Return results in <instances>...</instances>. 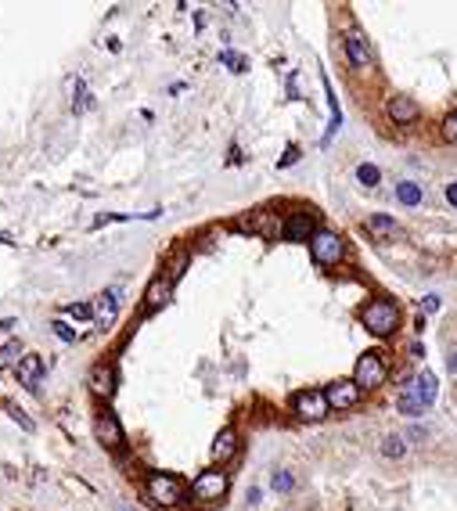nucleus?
Instances as JSON below:
<instances>
[{
    "label": "nucleus",
    "instance_id": "nucleus-7",
    "mask_svg": "<svg viewBox=\"0 0 457 511\" xmlns=\"http://www.w3.org/2000/svg\"><path fill=\"white\" fill-rule=\"evenodd\" d=\"M346 58H349V65H357V69H371L375 65V51H371V44L360 36V33H346Z\"/></svg>",
    "mask_w": 457,
    "mask_h": 511
},
{
    "label": "nucleus",
    "instance_id": "nucleus-30",
    "mask_svg": "<svg viewBox=\"0 0 457 511\" xmlns=\"http://www.w3.org/2000/svg\"><path fill=\"white\" fill-rule=\"evenodd\" d=\"M292 162H299V148H296V144H292V148H288V152H284V159H281L278 166L284 169V166H292Z\"/></svg>",
    "mask_w": 457,
    "mask_h": 511
},
{
    "label": "nucleus",
    "instance_id": "nucleus-3",
    "mask_svg": "<svg viewBox=\"0 0 457 511\" xmlns=\"http://www.w3.org/2000/svg\"><path fill=\"white\" fill-rule=\"evenodd\" d=\"M144 494H148V501L162 504V508H173L184 501V482L170 472H152L148 482H144Z\"/></svg>",
    "mask_w": 457,
    "mask_h": 511
},
{
    "label": "nucleus",
    "instance_id": "nucleus-28",
    "mask_svg": "<svg viewBox=\"0 0 457 511\" xmlns=\"http://www.w3.org/2000/svg\"><path fill=\"white\" fill-rule=\"evenodd\" d=\"M11 418H15L18 425H22V429H26V432H33V429H36V425H33V421L26 418V411H18V407H11Z\"/></svg>",
    "mask_w": 457,
    "mask_h": 511
},
{
    "label": "nucleus",
    "instance_id": "nucleus-17",
    "mask_svg": "<svg viewBox=\"0 0 457 511\" xmlns=\"http://www.w3.org/2000/svg\"><path fill=\"white\" fill-rule=\"evenodd\" d=\"M90 386L101 396H112V389H115V368L112 364H97L94 375H90Z\"/></svg>",
    "mask_w": 457,
    "mask_h": 511
},
{
    "label": "nucleus",
    "instance_id": "nucleus-16",
    "mask_svg": "<svg viewBox=\"0 0 457 511\" xmlns=\"http://www.w3.org/2000/svg\"><path fill=\"white\" fill-rule=\"evenodd\" d=\"M170 292H173V281L170 278H155L152 285H148V292H144V306H148V310H159L166 299H170Z\"/></svg>",
    "mask_w": 457,
    "mask_h": 511
},
{
    "label": "nucleus",
    "instance_id": "nucleus-5",
    "mask_svg": "<svg viewBox=\"0 0 457 511\" xmlns=\"http://www.w3.org/2000/svg\"><path fill=\"white\" fill-rule=\"evenodd\" d=\"M227 494V472L220 468H209V472H202L195 482H191V497L202 501V504H213Z\"/></svg>",
    "mask_w": 457,
    "mask_h": 511
},
{
    "label": "nucleus",
    "instance_id": "nucleus-21",
    "mask_svg": "<svg viewBox=\"0 0 457 511\" xmlns=\"http://www.w3.org/2000/svg\"><path fill=\"white\" fill-rule=\"evenodd\" d=\"M396 198L403 205H422V187L414 180H403V184H396Z\"/></svg>",
    "mask_w": 457,
    "mask_h": 511
},
{
    "label": "nucleus",
    "instance_id": "nucleus-2",
    "mask_svg": "<svg viewBox=\"0 0 457 511\" xmlns=\"http://www.w3.org/2000/svg\"><path fill=\"white\" fill-rule=\"evenodd\" d=\"M385 378H389L385 353H378V349H367V353L357 360V371H353V382H357L360 389H378V386H385Z\"/></svg>",
    "mask_w": 457,
    "mask_h": 511
},
{
    "label": "nucleus",
    "instance_id": "nucleus-8",
    "mask_svg": "<svg viewBox=\"0 0 457 511\" xmlns=\"http://www.w3.org/2000/svg\"><path fill=\"white\" fill-rule=\"evenodd\" d=\"M317 234V227H314V217L310 212H292V217L284 220V230H281V238L284 242H310Z\"/></svg>",
    "mask_w": 457,
    "mask_h": 511
},
{
    "label": "nucleus",
    "instance_id": "nucleus-15",
    "mask_svg": "<svg viewBox=\"0 0 457 511\" xmlns=\"http://www.w3.org/2000/svg\"><path fill=\"white\" fill-rule=\"evenodd\" d=\"M407 389H414V396H418V400L425 403V411H428L432 403H435V375H432V371H422Z\"/></svg>",
    "mask_w": 457,
    "mask_h": 511
},
{
    "label": "nucleus",
    "instance_id": "nucleus-9",
    "mask_svg": "<svg viewBox=\"0 0 457 511\" xmlns=\"http://www.w3.org/2000/svg\"><path fill=\"white\" fill-rule=\"evenodd\" d=\"M324 396H328V403H331V407L346 411V407H353V403L360 400V386H357V382H331Z\"/></svg>",
    "mask_w": 457,
    "mask_h": 511
},
{
    "label": "nucleus",
    "instance_id": "nucleus-23",
    "mask_svg": "<svg viewBox=\"0 0 457 511\" xmlns=\"http://www.w3.org/2000/svg\"><path fill=\"white\" fill-rule=\"evenodd\" d=\"M65 317H76V321H90V317H94V306H90V303H69V306H65Z\"/></svg>",
    "mask_w": 457,
    "mask_h": 511
},
{
    "label": "nucleus",
    "instance_id": "nucleus-27",
    "mask_svg": "<svg viewBox=\"0 0 457 511\" xmlns=\"http://www.w3.org/2000/svg\"><path fill=\"white\" fill-rule=\"evenodd\" d=\"M220 58H223V61H227V65H231L234 72H245V69H248V61H245V58H238V54H231V51H223Z\"/></svg>",
    "mask_w": 457,
    "mask_h": 511
},
{
    "label": "nucleus",
    "instance_id": "nucleus-22",
    "mask_svg": "<svg viewBox=\"0 0 457 511\" xmlns=\"http://www.w3.org/2000/svg\"><path fill=\"white\" fill-rule=\"evenodd\" d=\"M357 180H360L364 187H378V180H382L378 166H375V162H360V166H357Z\"/></svg>",
    "mask_w": 457,
    "mask_h": 511
},
{
    "label": "nucleus",
    "instance_id": "nucleus-25",
    "mask_svg": "<svg viewBox=\"0 0 457 511\" xmlns=\"http://www.w3.org/2000/svg\"><path fill=\"white\" fill-rule=\"evenodd\" d=\"M51 331H54V335L61 338V343H69V346L76 343V328H69L65 321H54V324H51Z\"/></svg>",
    "mask_w": 457,
    "mask_h": 511
},
{
    "label": "nucleus",
    "instance_id": "nucleus-24",
    "mask_svg": "<svg viewBox=\"0 0 457 511\" xmlns=\"http://www.w3.org/2000/svg\"><path fill=\"white\" fill-rule=\"evenodd\" d=\"M440 134H443V141H447V144H457V112H450V116L443 119Z\"/></svg>",
    "mask_w": 457,
    "mask_h": 511
},
{
    "label": "nucleus",
    "instance_id": "nucleus-31",
    "mask_svg": "<svg viewBox=\"0 0 457 511\" xmlns=\"http://www.w3.org/2000/svg\"><path fill=\"white\" fill-rule=\"evenodd\" d=\"M15 353H18V343H8L4 349H0V364H8V360H15Z\"/></svg>",
    "mask_w": 457,
    "mask_h": 511
},
{
    "label": "nucleus",
    "instance_id": "nucleus-33",
    "mask_svg": "<svg viewBox=\"0 0 457 511\" xmlns=\"http://www.w3.org/2000/svg\"><path fill=\"white\" fill-rule=\"evenodd\" d=\"M447 364H450V371L457 375V353H450V356H447Z\"/></svg>",
    "mask_w": 457,
    "mask_h": 511
},
{
    "label": "nucleus",
    "instance_id": "nucleus-10",
    "mask_svg": "<svg viewBox=\"0 0 457 511\" xmlns=\"http://www.w3.org/2000/svg\"><path fill=\"white\" fill-rule=\"evenodd\" d=\"M94 313H97V328H109L119 317V288H105V292H101Z\"/></svg>",
    "mask_w": 457,
    "mask_h": 511
},
{
    "label": "nucleus",
    "instance_id": "nucleus-6",
    "mask_svg": "<svg viewBox=\"0 0 457 511\" xmlns=\"http://www.w3.org/2000/svg\"><path fill=\"white\" fill-rule=\"evenodd\" d=\"M328 396L321 393V389H303V393H296L292 396V411L303 418V421H321L324 414H328Z\"/></svg>",
    "mask_w": 457,
    "mask_h": 511
},
{
    "label": "nucleus",
    "instance_id": "nucleus-12",
    "mask_svg": "<svg viewBox=\"0 0 457 511\" xmlns=\"http://www.w3.org/2000/svg\"><path fill=\"white\" fill-rule=\"evenodd\" d=\"M389 119H392V123H400V126L414 123V119H418V101L407 97V94L389 97Z\"/></svg>",
    "mask_w": 457,
    "mask_h": 511
},
{
    "label": "nucleus",
    "instance_id": "nucleus-18",
    "mask_svg": "<svg viewBox=\"0 0 457 511\" xmlns=\"http://www.w3.org/2000/svg\"><path fill=\"white\" fill-rule=\"evenodd\" d=\"M367 230H375V234H392V238H400L403 227L392 220V217H371L367 220Z\"/></svg>",
    "mask_w": 457,
    "mask_h": 511
},
{
    "label": "nucleus",
    "instance_id": "nucleus-1",
    "mask_svg": "<svg viewBox=\"0 0 457 511\" xmlns=\"http://www.w3.org/2000/svg\"><path fill=\"white\" fill-rule=\"evenodd\" d=\"M360 324L371 331V335H392L400 328V310L392 306L389 299H371L364 310H360Z\"/></svg>",
    "mask_w": 457,
    "mask_h": 511
},
{
    "label": "nucleus",
    "instance_id": "nucleus-13",
    "mask_svg": "<svg viewBox=\"0 0 457 511\" xmlns=\"http://www.w3.org/2000/svg\"><path fill=\"white\" fill-rule=\"evenodd\" d=\"M40 375H44V356L26 353L22 360H18V382H22L26 389H36V378Z\"/></svg>",
    "mask_w": 457,
    "mask_h": 511
},
{
    "label": "nucleus",
    "instance_id": "nucleus-19",
    "mask_svg": "<svg viewBox=\"0 0 457 511\" xmlns=\"http://www.w3.org/2000/svg\"><path fill=\"white\" fill-rule=\"evenodd\" d=\"M396 407H400V414H407V418H418V414L425 411V403L414 396V389H407V393L396 400Z\"/></svg>",
    "mask_w": 457,
    "mask_h": 511
},
{
    "label": "nucleus",
    "instance_id": "nucleus-4",
    "mask_svg": "<svg viewBox=\"0 0 457 511\" xmlns=\"http://www.w3.org/2000/svg\"><path fill=\"white\" fill-rule=\"evenodd\" d=\"M310 252H314V260H317V263L335 267L342 256H346V242L339 238L335 230H317L314 238H310Z\"/></svg>",
    "mask_w": 457,
    "mask_h": 511
},
{
    "label": "nucleus",
    "instance_id": "nucleus-14",
    "mask_svg": "<svg viewBox=\"0 0 457 511\" xmlns=\"http://www.w3.org/2000/svg\"><path fill=\"white\" fill-rule=\"evenodd\" d=\"M238 454V432L234 429H220L213 439V461H231Z\"/></svg>",
    "mask_w": 457,
    "mask_h": 511
},
{
    "label": "nucleus",
    "instance_id": "nucleus-26",
    "mask_svg": "<svg viewBox=\"0 0 457 511\" xmlns=\"http://www.w3.org/2000/svg\"><path fill=\"white\" fill-rule=\"evenodd\" d=\"M292 486H296V479L288 475V472H274V489H278V494H288Z\"/></svg>",
    "mask_w": 457,
    "mask_h": 511
},
{
    "label": "nucleus",
    "instance_id": "nucleus-20",
    "mask_svg": "<svg viewBox=\"0 0 457 511\" xmlns=\"http://www.w3.org/2000/svg\"><path fill=\"white\" fill-rule=\"evenodd\" d=\"M382 454H385L389 461H400V457L407 454V439H403V436H385V439H382Z\"/></svg>",
    "mask_w": 457,
    "mask_h": 511
},
{
    "label": "nucleus",
    "instance_id": "nucleus-32",
    "mask_svg": "<svg viewBox=\"0 0 457 511\" xmlns=\"http://www.w3.org/2000/svg\"><path fill=\"white\" fill-rule=\"evenodd\" d=\"M447 202L457 209V180H450V184H447Z\"/></svg>",
    "mask_w": 457,
    "mask_h": 511
},
{
    "label": "nucleus",
    "instance_id": "nucleus-11",
    "mask_svg": "<svg viewBox=\"0 0 457 511\" xmlns=\"http://www.w3.org/2000/svg\"><path fill=\"white\" fill-rule=\"evenodd\" d=\"M94 432H97V439L105 443V446H122V425H119V418H115V414H109V411L97 418Z\"/></svg>",
    "mask_w": 457,
    "mask_h": 511
},
{
    "label": "nucleus",
    "instance_id": "nucleus-29",
    "mask_svg": "<svg viewBox=\"0 0 457 511\" xmlns=\"http://www.w3.org/2000/svg\"><path fill=\"white\" fill-rule=\"evenodd\" d=\"M440 306H443V299H440V295H425V299H422V310H425V313L440 310Z\"/></svg>",
    "mask_w": 457,
    "mask_h": 511
}]
</instances>
